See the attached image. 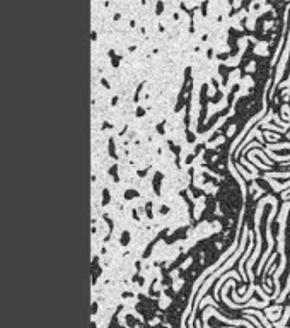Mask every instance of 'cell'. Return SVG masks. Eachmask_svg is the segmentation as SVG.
I'll list each match as a JSON object with an SVG mask.
<instances>
[{
    "mask_svg": "<svg viewBox=\"0 0 290 328\" xmlns=\"http://www.w3.org/2000/svg\"><path fill=\"white\" fill-rule=\"evenodd\" d=\"M289 176H290V173H266L265 179L266 178H272V179L273 178H289Z\"/></svg>",
    "mask_w": 290,
    "mask_h": 328,
    "instance_id": "cell-1",
    "label": "cell"
}]
</instances>
